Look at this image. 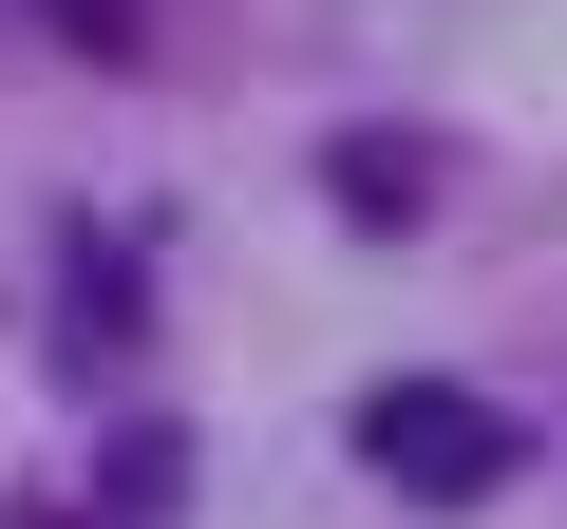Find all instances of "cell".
Wrapping results in <instances>:
<instances>
[{"label":"cell","mask_w":567,"mask_h":529,"mask_svg":"<svg viewBox=\"0 0 567 529\" xmlns=\"http://www.w3.org/2000/svg\"><path fill=\"white\" fill-rule=\"evenodd\" d=\"M360 473L416 491V510H492V491L529 473V435H511L473 378H379V397H360Z\"/></svg>","instance_id":"1"},{"label":"cell","mask_w":567,"mask_h":529,"mask_svg":"<svg viewBox=\"0 0 567 529\" xmlns=\"http://www.w3.org/2000/svg\"><path fill=\"white\" fill-rule=\"evenodd\" d=\"M58 360H133V284H114V246H76V284H58Z\"/></svg>","instance_id":"2"},{"label":"cell","mask_w":567,"mask_h":529,"mask_svg":"<svg viewBox=\"0 0 567 529\" xmlns=\"http://www.w3.org/2000/svg\"><path fill=\"white\" fill-rule=\"evenodd\" d=\"M322 189H341V208H416V189H435V152H322Z\"/></svg>","instance_id":"3"},{"label":"cell","mask_w":567,"mask_h":529,"mask_svg":"<svg viewBox=\"0 0 567 529\" xmlns=\"http://www.w3.org/2000/svg\"><path fill=\"white\" fill-rule=\"evenodd\" d=\"M39 20H76V39H133V0H39Z\"/></svg>","instance_id":"4"},{"label":"cell","mask_w":567,"mask_h":529,"mask_svg":"<svg viewBox=\"0 0 567 529\" xmlns=\"http://www.w3.org/2000/svg\"><path fill=\"white\" fill-rule=\"evenodd\" d=\"M20 529H114V510H20Z\"/></svg>","instance_id":"5"}]
</instances>
